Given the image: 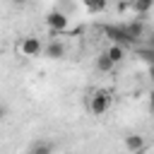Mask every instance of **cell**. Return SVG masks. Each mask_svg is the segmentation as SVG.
Listing matches in <instances>:
<instances>
[{"label":"cell","mask_w":154,"mask_h":154,"mask_svg":"<svg viewBox=\"0 0 154 154\" xmlns=\"http://www.w3.org/2000/svg\"><path fill=\"white\" fill-rule=\"evenodd\" d=\"M111 103H113V99H111V94H108L106 89H94V91H89L87 111H89L91 116H103V113L111 108Z\"/></svg>","instance_id":"obj_1"},{"label":"cell","mask_w":154,"mask_h":154,"mask_svg":"<svg viewBox=\"0 0 154 154\" xmlns=\"http://www.w3.org/2000/svg\"><path fill=\"white\" fill-rule=\"evenodd\" d=\"M43 51H46V46L38 36H24L17 43V53L22 58H38V55H43Z\"/></svg>","instance_id":"obj_2"},{"label":"cell","mask_w":154,"mask_h":154,"mask_svg":"<svg viewBox=\"0 0 154 154\" xmlns=\"http://www.w3.org/2000/svg\"><path fill=\"white\" fill-rule=\"evenodd\" d=\"M46 26H48L53 34H65V31L70 29V19H67V14H65V12L53 10V12H48V14H46Z\"/></svg>","instance_id":"obj_3"},{"label":"cell","mask_w":154,"mask_h":154,"mask_svg":"<svg viewBox=\"0 0 154 154\" xmlns=\"http://www.w3.org/2000/svg\"><path fill=\"white\" fill-rule=\"evenodd\" d=\"M123 147L128 149V154H135V152H142V149H147V142H144V137H142L140 132H130V135H125V140H123Z\"/></svg>","instance_id":"obj_4"},{"label":"cell","mask_w":154,"mask_h":154,"mask_svg":"<svg viewBox=\"0 0 154 154\" xmlns=\"http://www.w3.org/2000/svg\"><path fill=\"white\" fill-rule=\"evenodd\" d=\"M106 34L113 38V43H120V46L132 43V36L128 34V29H125V26H106Z\"/></svg>","instance_id":"obj_5"},{"label":"cell","mask_w":154,"mask_h":154,"mask_svg":"<svg viewBox=\"0 0 154 154\" xmlns=\"http://www.w3.org/2000/svg\"><path fill=\"white\" fill-rule=\"evenodd\" d=\"M43 55L48 58V60H60L63 55H65V46L55 38V41H51V43H46V51H43Z\"/></svg>","instance_id":"obj_6"},{"label":"cell","mask_w":154,"mask_h":154,"mask_svg":"<svg viewBox=\"0 0 154 154\" xmlns=\"http://www.w3.org/2000/svg\"><path fill=\"white\" fill-rule=\"evenodd\" d=\"M94 67H96V72H113V70H116V63H113V60L106 55V51H103V53H99V55H96Z\"/></svg>","instance_id":"obj_7"},{"label":"cell","mask_w":154,"mask_h":154,"mask_svg":"<svg viewBox=\"0 0 154 154\" xmlns=\"http://www.w3.org/2000/svg\"><path fill=\"white\" fill-rule=\"evenodd\" d=\"M106 55L118 65V63H123V60H125V46H120V43H111V46L106 48Z\"/></svg>","instance_id":"obj_8"},{"label":"cell","mask_w":154,"mask_h":154,"mask_svg":"<svg viewBox=\"0 0 154 154\" xmlns=\"http://www.w3.org/2000/svg\"><path fill=\"white\" fill-rule=\"evenodd\" d=\"M29 154H53V142H46V140H38L31 144Z\"/></svg>","instance_id":"obj_9"},{"label":"cell","mask_w":154,"mask_h":154,"mask_svg":"<svg viewBox=\"0 0 154 154\" xmlns=\"http://www.w3.org/2000/svg\"><path fill=\"white\" fill-rule=\"evenodd\" d=\"M125 29H128V34L132 36V41H137L140 36H142V31H144V26H142V22L137 19V22H130V24H125Z\"/></svg>","instance_id":"obj_10"},{"label":"cell","mask_w":154,"mask_h":154,"mask_svg":"<svg viewBox=\"0 0 154 154\" xmlns=\"http://www.w3.org/2000/svg\"><path fill=\"white\" fill-rule=\"evenodd\" d=\"M152 7H154V0H132V10H135V12H140V14L149 12Z\"/></svg>","instance_id":"obj_11"},{"label":"cell","mask_w":154,"mask_h":154,"mask_svg":"<svg viewBox=\"0 0 154 154\" xmlns=\"http://www.w3.org/2000/svg\"><path fill=\"white\" fill-rule=\"evenodd\" d=\"M103 7H106V0H89V10H96V12H99V10H103Z\"/></svg>","instance_id":"obj_12"},{"label":"cell","mask_w":154,"mask_h":154,"mask_svg":"<svg viewBox=\"0 0 154 154\" xmlns=\"http://www.w3.org/2000/svg\"><path fill=\"white\" fill-rule=\"evenodd\" d=\"M149 113H152V116H154V91H152V94H149Z\"/></svg>","instance_id":"obj_13"},{"label":"cell","mask_w":154,"mask_h":154,"mask_svg":"<svg viewBox=\"0 0 154 154\" xmlns=\"http://www.w3.org/2000/svg\"><path fill=\"white\" fill-rule=\"evenodd\" d=\"M149 79H152V84H154V65H149Z\"/></svg>","instance_id":"obj_14"},{"label":"cell","mask_w":154,"mask_h":154,"mask_svg":"<svg viewBox=\"0 0 154 154\" xmlns=\"http://www.w3.org/2000/svg\"><path fill=\"white\" fill-rule=\"evenodd\" d=\"M135 154H149V149H142V152H135Z\"/></svg>","instance_id":"obj_15"},{"label":"cell","mask_w":154,"mask_h":154,"mask_svg":"<svg viewBox=\"0 0 154 154\" xmlns=\"http://www.w3.org/2000/svg\"><path fill=\"white\" fill-rule=\"evenodd\" d=\"M14 2H17V5H24V2H26V0H14Z\"/></svg>","instance_id":"obj_16"}]
</instances>
